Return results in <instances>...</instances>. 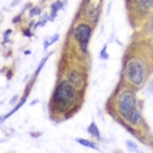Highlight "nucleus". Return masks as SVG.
Returning a JSON list of instances; mask_svg holds the SVG:
<instances>
[{
	"label": "nucleus",
	"mask_w": 153,
	"mask_h": 153,
	"mask_svg": "<svg viewBox=\"0 0 153 153\" xmlns=\"http://www.w3.org/2000/svg\"><path fill=\"white\" fill-rule=\"evenodd\" d=\"M76 141H77L79 144L84 145V147H89V148H93V149H98V147L96 145V143L89 141V140H86V139H76Z\"/></svg>",
	"instance_id": "obj_9"
},
{
	"label": "nucleus",
	"mask_w": 153,
	"mask_h": 153,
	"mask_svg": "<svg viewBox=\"0 0 153 153\" xmlns=\"http://www.w3.org/2000/svg\"><path fill=\"white\" fill-rule=\"evenodd\" d=\"M68 81L71 82L72 85H75L76 88H80V86H82V76L77 74V72H72V74H69L68 76Z\"/></svg>",
	"instance_id": "obj_5"
},
{
	"label": "nucleus",
	"mask_w": 153,
	"mask_h": 153,
	"mask_svg": "<svg viewBox=\"0 0 153 153\" xmlns=\"http://www.w3.org/2000/svg\"><path fill=\"white\" fill-rule=\"evenodd\" d=\"M58 39H59V34H54V36L51 37V38H48V41H46V42H45V45H43V48H45V50H46V48H48V47H50L53 43L56 42Z\"/></svg>",
	"instance_id": "obj_10"
},
{
	"label": "nucleus",
	"mask_w": 153,
	"mask_h": 153,
	"mask_svg": "<svg viewBox=\"0 0 153 153\" xmlns=\"http://www.w3.org/2000/svg\"><path fill=\"white\" fill-rule=\"evenodd\" d=\"M32 136H33V137H38V136H41V134H39V132H33Z\"/></svg>",
	"instance_id": "obj_19"
},
{
	"label": "nucleus",
	"mask_w": 153,
	"mask_h": 153,
	"mask_svg": "<svg viewBox=\"0 0 153 153\" xmlns=\"http://www.w3.org/2000/svg\"><path fill=\"white\" fill-rule=\"evenodd\" d=\"M62 8H63V3L59 1V0L58 1H54L53 4H51V13H50V19L48 20H50V21H54V19L56 17L58 11L59 9H62Z\"/></svg>",
	"instance_id": "obj_6"
},
{
	"label": "nucleus",
	"mask_w": 153,
	"mask_h": 153,
	"mask_svg": "<svg viewBox=\"0 0 153 153\" xmlns=\"http://www.w3.org/2000/svg\"><path fill=\"white\" fill-rule=\"evenodd\" d=\"M11 33H12V30L11 29H8L7 32L4 33V38H3V43H7V41H8V37L11 36Z\"/></svg>",
	"instance_id": "obj_15"
},
{
	"label": "nucleus",
	"mask_w": 153,
	"mask_h": 153,
	"mask_svg": "<svg viewBox=\"0 0 153 153\" xmlns=\"http://www.w3.org/2000/svg\"><path fill=\"white\" fill-rule=\"evenodd\" d=\"M88 132L92 135V136H94V137L98 139V140H101V135H100L98 127H97V124L94 123V122H92V123H90V126L88 127Z\"/></svg>",
	"instance_id": "obj_8"
},
{
	"label": "nucleus",
	"mask_w": 153,
	"mask_h": 153,
	"mask_svg": "<svg viewBox=\"0 0 153 153\" xmlns=\"http://www.w3.org/2000/svg\"><path fill=\"white\" fill-rule=\"evenodd\" d=\"M117 110L118 114L132 126L139 124L141 119L140 111L137 109L136 94L132 89H123L119 93L117 98Z\"/></svg>",
	"instance_id": "obj_1"
},
{
	"label": "nucleus",
	"mask_w": 153,
	"mask_h": 153,
	"mask_svg": "<svg viewBox=\"0 0 153 153\" xmlns=\"http://www.w3.org/2000/svg\"><path fill=\"white\" fill-rule=\"evenodd\" d=\"M145 76H147L145 64L141 59L132 58L126 63V77L132 85L135 86L143 85Z\"/></svg>",
	"instance_id": "obj_3"
},
{
	"label": "nucleus",
	"mask_w": 153,
	"mask_h": 153,
	"mask_svg": "<svg viewBox=\"0 0 153 153\" xmlns=\"http://www.w3.org/2000/svg\"><path fill=\"white\" fill-rule=\"evenodd\" d=\"M126 144H127V147L130 148L131 151H136V149H137L136 144H135V143H132V141H130V140H127V141H126Z\"/></svg>",
	"instance_id": "obj_14"
},
{
	"label": "nucleus",
	"mask_w": 153,
	"mask_h": 153,
	"mask_svg": "<svg viewBox=\"0 0 153 153\" xmlns=\"http://www.w3.org/2000/svg\"><path fill=\"white\" fill-rule=\"evenodd\" d=\"M19 1H21V0H15V1H13V3H12V5H16V4H17V3H19Z\"/></svg>",
	"instance_id": "obj_20"
},
{
	"label": "nucleus",
	"mask_w": 153,
	"mask_h": 153,
	"mask_svg": "<svg viewBox=\"0 0 153 153\" xmlns=\"http://www.w3.org/2000/svg\"><path fill=\"white\" fill-rule=\"evenodd\" d=\"M101 58L103 59V60H106V59H109V54H107V45L102 47V50H101Z\"/></svg>",
	"instance_id": "obj_13"
},
{
	"label": "nucleus",
	"mask_w": 153,
	"mask_h": 153,
	"mask_svg": "<svg viewBox=\"0 0 153 153\" xmlns=\"http://www.w3.org/2000/svg\"><path fill=\"white\" fill-rule=\"evenodd\" d=\"M90 36H92V27L88 24H79L75 29V39L79 42L81 50L86 53V47H88Z\"/></svg>",
	"instance_id": "obj_4"
},
{
	"label": "nucleus",
	"mask_w": 153,
	"mask_h": 153,
	"mask_svg": "<svg viewBox=\"0 0 153 153\" xmlns=\"http://www.w3.org/2000/svg\"><path fill=\"white\" fill-rule=\"evenodd\" d=\"M24 36H26V37H32V32H29V30H24Z\"/></svg>",
	"instance_id": "obj_18"
},
{
	"label": "nucleus",
	"mask_w": 153,
	"mask_h": 153,
	"mask_svg": "<svg viewBox=\"0 0 153 153\" xmlns=\"http://www.w3.org/2000/svg\"><path fill=\"white\" fill-rule=\"evenodd\" d=\"M76 89L77 88L75 85H72L68 80L67 81H63L62 84H59L53 94V106L58 111H60V113L71 109L72 105L77 100Z\"/></svg>",
	"instance_id": "obj_2"
},
{
	"label": "nucleus",
	"mask_w": 153,
	"mask_h": 153,
	"mask_svg": "<svg viewBox=\"0 0 153 153\" xmlns=\"http://www.w3.org/2000/svg\"><path fill=\"white\" fill-rule=\"evenodd\" d=\"M19 21H21V13H20L19 16H16L15 19H13V24H17Z\"/></svg>",
	"instance_id": "obj_17"
},
{
	"label": "nucleus",
	"mask_w": 153,
	"mask_h": 153,
	"mask_svg": "<svg viewBox=\"0 0 153 153\" xmlns=\"http://www.w3.org/2000/svg\"><path fill=\"white\" fill-rule=\"evenodd\" d=\"M134 1L141 9H153V0H134Z\"/></svg>",
	"instance_id": "obj_7"
},
{
	"label": "nucleus",
	"mask_w": 153,
	"mask_h": 153,
	"mask_svg": "<svg viewBox=\"0 0 153 153\" xmlns=\"http://www.w3.org/2000/svg\"><path fill=\"white\" fill-rule=\"evenodd\" d=\"M47 59H48V55H47L46 58H43V59H42V62H41V63H39V65H38V67H37V71H36V74H34L36 76H38V75H39V72L42 71V68H43V65H45V63H46V60H47Z\"/></svg>",
	"instance_id": "obj_12"
},
{
	"label": "nucleus",
	"mask_w": 153,
	"mask_h": 153,
	"mask_svg": "<svg viewBox=\"0 0 153 153\" xmlns=\"http://www.w3.org/2000/svg\"><path fill=\"white\" fill-rule=\"evenodd\" d=\"M148 29H149V32H151V34L153 36V15L151 17V20H149V25H148Z\"/></svg>",
	"instance_id": "obj_16"
},
{
	"label": "nucleus",
	"mask_w": 153,
	"mask_h": 153,
	"mask_svg": "<svg viewBox=\"0 0 153 153\" xmlns=\"http://www.w3.org/2000/svg\"><path fill=\"white\" fill-rule=\"evenodd\" d=\"M41 13H42V8H39V7H34L33 9H30V12H29V17L32 19V17L38 16V15H41Z\"/></svg>",
	"instance_id": "obj_11"
}]
</instances>
